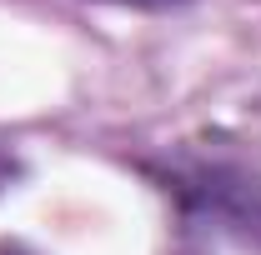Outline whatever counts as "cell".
Segmentation results:
<instances>
[{
	"label": "cell",
	"mask_w": 261,
	"mask_h": 255,
	"mask_svg": "<svg viewBox=\"0 0 261 255\" xmlns=\"http://www.w3.org/2000/svg\"><path fill=\"white\" fill-rule=\"evenodd\" d=\"M176 195L186 200V210L206 215L216 230H226L236 240H246L261 250V175L256 170H236V165H196L176 175Z\"/></svg>",
	"instance_id": "1"
},
{
	"label": "cell",
	"mask_w": 261,
	"mask_h": 255,
	"mask_svg": "<svg viewBox=\"0 0 261 255\" xmlns=\"http://www.w3.org/2000/svg\"><path fill=\"white\" fill-rule=\"evenodd\" d=\"M0 255H35L31 245H20V240H0Z\"/></svg>",
	"instance_id": "2"
},
{
	"label": "cell",
	"mask_w": 261,
	"mask_h": 255,
	"mask_svg": "<svg viewBox=\"0 0 261 255\" xmlns=\"http://www.w3.org/2000/svg\"><path fill=\"white\" fill-rule=\"evenodd\" d=\"M156 5H166V0H156Z\"/></svg>",
	"instance_id": "3"
}]
</instances>
